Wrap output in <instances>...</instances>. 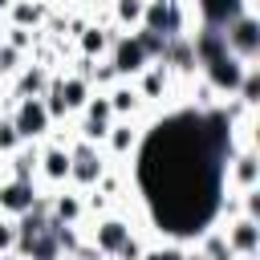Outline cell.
Returning <instances> with one entry per match:
<instances>
[{
  "label": "cell",
  "instance_id": "4316f807",
  "mask_svg": "<svg viewBox=\"0 0 260 260\" xmlns=\"http://www.w3.org/2000/svg\"><path fill=\"white\" fill-rule=\"evenodd\" d=\"M236 93H240V102H244L248 110H252V106L260 102V73H256L252 65L244 69V77H240V85H236Z\"/></svg>",
  "mask_w": 260,
  "mask_h": 260
},
{
  "label": "cell",
  "instance_id": "83f0119b",
  "mask_svg": "<svg viewBox=\"0 0 260 260\" xmlns=\"http://www.w3.org/2000/svg\"><path fill=\"white\" fill-rule=\"evenodd\" d=\"M134 41L142 45L146 61H158V57H162V49H167V37H158V32H150V28H138V32H134Z\"/></svg>",
  "mask_w": 260,
  "mask_h": 260
},
{
  "label": "cell",
  "instance_id": "9a60e30c",
  "mask_svg": "<svg viewBox=\"0 0 260 260\" xmlns=\"http://www.w3.org/2000/svg\"><path fill=\"white\" fill-rule=\"evenodd\" d=\"M158 61H162L167 69H179V73H191V69L199 65V61H195V49H191V37H171Z\"/></svg>",
  "mask_w": 260,
  "mask_h": 260
},
{
  "label": "cell",
  "instance_id": "7a4b0ae2",
  "mask_svg": "<svg viewBox=\"0 0 260 260\" xmlns=\"http://www.w3.org/2000/svg\"><path fill=\"white\" fill-rule=\"evenodd\" d=\"M69 179L77 187H98L106 179V158H102V150L89 138H81V142L69 146Z\"/></svg>",
  "mask_w": 260,
  "mask_h": 260
},
{
  "label": "cell",
  "instance_id": "3957f363",
  "mask_svg": "<svg viewBox=\"0 0 260 260\" xmlns=\"http://www.w3.org/2000/svg\"><path fill=\"white\" fill-rule=\"evenodd\" d=\"M8 122L16 126L20 142H37V138H45L49 126H53V118H49V110H45V98H20Z\"/></svg>",
  "mask_w": 260,
  "mask_h": 260
},
{
  "label": "cell",
  "instance_id": "44dd1931",
  "mask_svg": "<svg viewBox=\"0 0 260 260\" xmlns=\"http://www.w3.org/2000/svg\"><path fill=\"white\" fill-rule=\"evenodd\" d=\"M4 20H12L16 28H37L45 20V4L41 0H12L8 12H4Z\"/></svg>",
  "mask_w": 260,
  "mask_h": 260
},
{
  "label": "cell",
  "instance_id": "603a6c76",
  "mask_svg": "<svg viewBox=\"0 0 260 260\" xmlns=\"http://www.w3.org/2000/svg\"><path fill=\"white\" fill-rule=\"evenodd\" d=\"M110 110H114V118H134L138 114V106H142V98H138V89L134 85H126V81H118L110 93Z\"/></svg>",
  "mask_w": 260,
  "mask_h": 260
},
{
  "label": "cell",
  "instance_id": "7402d4cb",
  "mask_svg": "<svg viewBox=\"0 0 260 260\" xmlns=\"http://www.w3.org/2000/svg\"><path fill=\"white\" fill-rule=\"evenodd\" d=\"M102 142L110 146V154H118V158H122V154H130V150L138 146V126H134V122L126 118V122H118V126H110Z\"/></svg>",
  "mask_w": 260,
  "mask_h": 260
},
{
  "label": "cell",
  "instance_id": "74e56055",
  "mask_svg": "<svg viewBox=\"0 0 260 260\" xmlns=\"http://www.w3.org/2000/svg\"><path fill=\"white\" fill-rule=\"evenodd\" d=\"M236 260H256V256H236Z\"/></svg>",
  "mask_w": 260,
  "mask_h": 260
},
{
  "label": "cell",
  "instance_id": "9c48e42d",
  "mask_svg": "<svg viewBox=\"0 0 260 260\" xmlns=\"http://www.w3.org/2000/svg\"><path fill=\"white\" fill-rule=\"evenodd\" d=\"M53 89H57V98H61L65 114L81 110V106L89 102V93H93V85H89V77H85V73H61V77H53Z\"/></svg>",
  "mask_w": 260,
  "mask_h": 260
},
{
  "label": "cell",
  "instance_id": "484cf974",
  "mask_svg": "<svg viewBox=\"0 0 260 260\" xmlns=\"http://www.w3.org/2000/svg\"><path fill=\"white\" fill-rule=\"evenodd\" d=\"M142 8H146V0H114V20L122 28H138L142 24Z\"/></svg>",
  "mask_w": 260,
  "mask_h": 260
},
{
  "label": "cell",
  "instance_id": "e0dca14e",
  "mask_svg": "<svg viewBox=\"0 0 260 260\" xmlns=\"http://www.w3.org/2000/svg\"><path fill=\"white\" fill-rule=\"evenodd\" d=\"M228 175L236 179V187H240V191L256 187V179H260V162H256V150L248 146V150H240L236 158H228Z\"/></svg>",
  "mask_w": 260,
  "mask_h": 260
},
{
  "label": "cell",
  "instance_id": "1f68e13d",
  "mask_svg": "<svg viewBox=\"0 0 260 260\" xmlns=\"http://www.w3.org/2000/svg\"><path fill=\"white\" fill-rule=\"evenodd\" d=\"M138 260H187V256H183L175 244H167V248H146Z\"/></svg>",
  "mask_w": 260,
  "mask_h": 260
},
{
  "label": "cell",
  "instance_id": "8992f818",
  "mask_svg": "<svg viewBox=\"0 0 260 260\" xmlns=\"http://www.w3.org/2000/svg\"><path fill=\"white\" fill-rule=\"evenodd\" d=\"M110 65H114L118 77H138L150 61H146L142 45L134 41V32H122V37H114V45H110Z\"/></svg>",
  "mask_w": 260,
  "mask_h": 260
},
{
  "label": "cell",
  "instance_id": "f546056e",
  "mask_svg": "<svg viewBox=\"0 0 260 260\" xmlns=\"http://www.w3.org/2000/svg\"><path fill=\"white\" fill-rule=\"evenodd\" d=\"M28 41H32V28H16V24H8V32H4V45H8V49L24 53V49H28Z\"/></svg>",
  "mask_w": 260,
  "mask_h": 260
},
{
  "label": "cell",
  "instance_id": "cb8c5ba5",
  "mask_svg": "<svg viewBox=\"0 0 260 260\" xmlns=\"http://www.w3.org/2000/svg\"><path fill=\"white\" fill-rule=\"evenodd\" d=\"M45 89H49V73L37 69V65H28L20 73V81H16V98H41Z\"/></svg>",
  "mask_w": 260,
  "mask_h": 260
},
{
  "label": "cell",
  "instance_id": "ba28073f",
  "mask_svg": "<svg viewBox=\"0 0 260 260\" xmlns=\"http://www.w3.org/2000/svg\"><path fill=\"white\" fill-rule=\"evenodd\" d=\"M85 110V122H81V138L89 142H102L106 130L114 126V110H110V98L106 93H89V102L81 106Z\"/></svg>",
  "mask_w": 260,
  "mask_h": 260
},
{
  "label": "cell",
  "instance_id": "ac0fdd59",
  "mask_svg": "<svg viewBox=\"0 0 260 260\" xmlns=\"http://www.w3.org/2000/svg\"><path fill=\"white\" fill-rule=\"evenodd\" d=\"M16 256H24V260H61L65 252H61V244H57L53 228H45V232H41V236H32L28 244H20V248H16Z\"/></svg>",
  "mask_w": 260,
  "mask_h": 260
},
{
  "label": "cell",
  "instance_id": "6da1fadb",
  "mask_svg": "<svg viewBox=\"0 0 260 260\" xmlns=\"http://www.w3.org/2000/svg\"><path fill=\"white\" fill-rule=\"evenodd\" d=\"M138 187L158 232L175 240L203 236L223 195V154L203 138L199 114L179 110L138 142Z\"/></svg>",
  "mask_w": 260,
  "mask_h": 260
},
{
  "label": "cell",
  "instance_id": "277c9868",
  "mask_svg": "<svg viewBox=\"0 0 260 260\" xmlns=\"http://www.w3.org/2000/svg\"><path fill=\"white\" fill-rule=\"evenodd\" d=\"M223 45H228V53H236L240 61H256V53H260V20L252 16V12H244V16H236L228 28H223Z\"/></svg>",
  "mask_w": 260,
  "mask_h": 260
},
{
  "label": "cell",
  "instance_id": "4dcf8cb0",
  "mask_svg": "<svg viewBox=\"0 0 260 260\" xmlns=\"http://www.w3.org/2000/svg\"><path fill=\"white\" fill-rule=\"evenodd\" d=\"M20 146V134H16V126L8 122V118H0V154H12Z\"/></svg>",
  "mask_w": 260,
  "mask_h": 260
},
{
  "label": "cell",
  "instance_id": "f1b7e54d",
  "mask_svg": "<svg viewBox=\"0 0 260 260\" xmlns=\"http://www.w3.org/2000/svg\"><path fill=\"white\" fill-rule=\"evenodd\" d=\"M32 171H37V150H12V179L32 183Z\"/></svg>",
  "mask_w": 260,
  "mask_h": 260
},
{
  "label": "cell",
  "instance_id": "8fae6325",
  "mask_svg": "<svg viewBox=\"0 0 260 260\" xmlns=\"http://www.w3.org/2000/svg\"><path fill=\"white\" fill-rule=\"evenodd\" d=\"M199 4V16H203V28H228L236 16L248 12V0H195Z\"/></svg>",
  "mask_w": 260,
  "mask_h": 260
},
{
  "label": "cell",
  "instance_id": "d6a6232c",
  "mask_svg": "<svg viewBox=\"0 0 260 260\" xmlns=\"http://www.w3.org/2000/svg\"><path fill=\"white\" fill-rule=\"evenodd\" d=\"M142 252H146V248H142V240H134V236H126V244H122V248H118L114 256H118V260H138Z\"/></svg>",
  "mask_w": 260,
  "mask_h": 260
},
{
  "label": "cell",
  "instance_id": "8d00e7d4",
  "mask_svg": "<svg viewBox=\"0 0 260 260\" xmlns=\"http://www.w3.org/2000/svg\"><path fill=\"white\" fill-rule=\"evenodd\" d=\"M8 4H12V0H0V12H8Z\"/></svg>",
  "mask_w": 260,
  "mask_h": 260
},
{
  "label": "cell",
  "instance_id": "4fadbf2b",
  "mask_svg": "<svg viewBox=\"0 0 260 260\" xmlns=\"http://www.w3.org/2000/svg\"><path fill=\"white\" fill-rule=\"evenodd\" d=\"M126 236H130V223H126V219H118V215L98 219V228H93V248H98V256H114V252L126 244Z\"/></svg>",
  "mask_w": 260,
  "mask_h": 260
},
{
  "label": "cell",
  "instance_id": "d6986e66",
  "mask_svg": "<svg viewBox=\"0 0 260 260\" xmlns=\"http://www.w3.org/2000/svg\"><path fill=\"white\" fill-rule=\"evenodd\" d=\"M77 45H81V57L93 61V57H106V53H110L114 37H110V28H102V24H85V28L77 32Z\"/></svg>",
  "mask_w": 260,
  "mask_h": 260
},
{
  "label": "cell",
  "instance_id": "836d02e7",
  "mask_svg": "<svg viewBox=\"0 0 260 260\" xmlns=\"http://www.w3.org/2000/svg\"><path fill=\"white\" fill-rule=\"evenodd\" d=\"M12 248H16V223L0 219V252H12Z\"/></svg>",
  "mask_w": 260,
  "mask_h": 260
},
{
  "label": "cell",
  "instance_id": "7c38bea8",
  "mask_svg": "<svg viewBox=\"0 0 260 260\" xmlns=\"http://www.w3.org/2000/svg\"><path fill=\"white\" fill-rule=\"evenodd\" d=\"M37 203V187L32 183H24V179H8V183H0V211L4 215H24L28 207Z\"/></svg>",
  "mask_w": 260,
  "mask_h": 260
},
{
  "label": "cell",
  "instance_id": "ffe728a7",
  "mask_svg": "<svg viewBox=\"0 0 260 260\" xmlns=\"http://www.w3.org/2000/svg\"><path fill=\"white\" fill-rule=\"evenodd\" d=\"M81 215H85V199L73 195V191L57 195V199L49 203V219H53V223H81Z\"/></svg>",
  "mask_w": 260,
  "mask_h": 260
},
{
  "label": "cell",
  "instance_id": "e575fe53",
  "mask_svg": "<svg viewBox=\"0 0 260 260\" xmlns=\"http://www.w3.org/2000/svg\"><path fill=\"white\" fill-rule=\"evenodd\" d=\"M16 65H20V53H16V49H8V45L0 41V77H4V73H12Z\"/></svg>",
  "mask_w": 260,
  "mask_h": 260
},
{
  "label": "cell",
  "instance_id": "52a82bcc",
  "mask_svg": "<svg viewBox=\"0 0 260 260\" xmlns=\"http://www.w3.org/2000/svg\"><path fill=\"white\" fill-rule=\"evenodd\" d=\"M244 69H248V61H240L236 53H219V57L203 61L207 85H211V89H219V93H236V85H240Z\"/></svg>",
  "mask_w": 260,
  "mask_h": 260
},
{
  "label": "cell",
  "instance_id": "2e32d148",
  "mask_svg": "<svg viewBox=\"0 0 260 260\" xmlns=\"http://www.w3.org/2000/svg\"><path fill=\"white\" fill-rule=\"evenodd\" d=\"M167 85H171V69H167L162 61H150V65L138 73V85H134V89H138V98L146 102V98H162Z\"/></svg>",
  "mask_w": 260,
  "mask_h": 260
},
{
  "label": "cell",
  "instance_id": "d4e9b609",
  "mask_svg": "<svg viewBox=\"0 0 260 260\" xmlns=\"http://www.w3.org/2000/svg\"><path fill=\"white\" fill-rule=\"evenodd\" d=\"M199 252H203V260H236V252L228 248V236H223V232H215V228H207V232H203Z\"/></svg>",
  "mask_w": 260,
  "mask_h": 260
},
{
  "label": "cell",
  "instance_id": "f35d334b",
  "mask_svg": "<svg viewBox=\"0 0 260 260\" xmlns=\"http://www.w3.org/2000/svg\"><path fill=\"white\" fill-rule=\"evenodd\" d=\"M16 260H24V256H16Z\"/></svg>",
  "mask_w": 260,
  "mask_h": 260
},
{
  "label": "cell",
  "instance_id": "d590c367",
  "mask_svg": "<svg viewBox=\"0 0 260 260\" xmlns=\"http://www.w3.org/2000/svg\"><path fill=\"white\" fill-rule=\"evenodd\" d=\"M65 260H98V248H77V252L65 256Z\"/></svg>",
  "mask_w": 260,
  "mask_h": 260
},
{
  "label": "cell",
  "instance_id": "30bf717a",
  "mask_svg": "<svg viewBox=\"0 0 260 260\" xmlns=\"http://www.w3.org/2000/svg\"><path fill=\"white\" fill-rule=\"evenodd\" d=\"M223 236H228V248H232L236 256H256V252H260V228H256L252 215L232 219V223L223 228Z\"/></svg>",
  "mask_w": 260,
  "mask_h": 260
},
{
  "label": "cell",
  "instance_id": "5bb4252c",
  "mask_svg": "<svg viewBox=\"0 0 260 260\" xmlns=\"http://www.w3.org/2000/svg\"><path fill=\"white\" fill-rule=\"evenodd\" d=\"M37 167L49 183H65L69 179V146H45L37 150Z\"/></svg>",
  "mask_w": 260,
  "mask_h": 260
},
{
  "label": "cell",
  "instance_id": "5b68a950",
  "mask_svg": "<svg viewBox=\"0 0 260 260\" xmlns=\"http://www.w3.org/2000/svg\"><path fill=\"white\" fill-rule=\"evenodd\" d=\"M138 28H150L158 37H167V41L171 37H187L183 32V8H179V0H146Z\"/></svg>",
  "mask_w": 260,
  "mask_h": 260
}]
</instances>
